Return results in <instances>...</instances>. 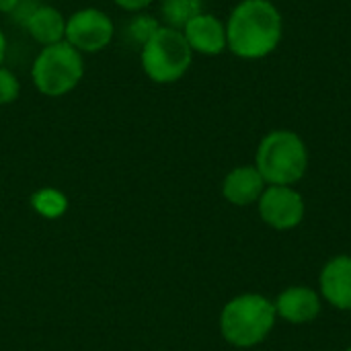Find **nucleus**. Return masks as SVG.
Wrapping results in <instances>:
<instances>
[{
  "label": "nucleus",
  "instance_id": "nucleus-1",
  "mask_svg": "<svg viewBox=\"0 0 351 351\" xmlns=\"http://www.w3.org/2000/svg\"><path fill=\"white\" fill-rule=\"evenodd\" d=\"M226 39L239 58H265L282 39V14L269 0H243L228 19Z\"/></svg>",
  "mask_w": 351,
  "mask_h": 351
},
{
  "label": "nucleus",
  "instance_id": "nucleus-2",
  "mask_svg": "<svg viewBox=\"0 0 351 351\" xmlns=\"http://www.w3.org/2000/svg\"><path fill=\"white\" fill-rule=\"evenodd\" d=\"M276 325V306L261 294L232 298L220 315V329L228 343L253 348L261 343Z\"/></svg>",
  "mask_w": 351,
  "mask_h": 351
},
{
  "label": "nucleus",
  "instance_id": "nucleus-3",
  "mask_svg": "<svg viewBox=\"0 0 351 351\" xmlns=\"http://www.w3.org/2000/svg\"><path fill=\"white\" fill-rule=\"evenodd\" d=\"M257 171L269 185H292L308 167V152L302 138L288 130L267 134L257 148Z\"/></svg>",
  "mask_w": 351,
  "mask_h": 351
},
{
  "label": "nucleus",
  "instance_id": "nucleus-4",
  "mask_svg": "<svg viewBox=\"0 0 351 351\" xmlns=\"http://www.w3.org/2000/svg\"><path fill=\"white\" fill-rule=\"evenodd\" d=\"M193 49L189 47L183 31L173 27H160L142 45L144 72L154 82H175L191 66Z\"/></svg>",
  "mask_w": 351,
  "mask_h": 351
},
{
  "label": "nucleus",
  "instance_id": "nucleus-5",
  "mask_svg": "<svg viewBox=\"0 0 351 351\" xmlns=\"http://www.w3.org/2000/svg\"><path fill=\"white\" fill-rule=\"evenodd\" d=\"M82 56L68 41L45 45L33 64V80L47 97H60L72 90L82 78Z\"/></svg>",
  "mask_w": 351,
  "mask_h": 351
},
{
  "label": "nucleus",
  "instance_id": "nucleus-6",
  "mask_svg": "<svg viewBox=\"0 0 351 351\" xmlns=\"http://www.w3.org/2000/svg\"><path fill=\"white\" fill-rule=\"evenodd\" d=\"M259 214L271 228L290 230L304 218V199L290 185H271L259 197Z\"/></svg>",
  "mask_w": 351,
  "mask_h": 351
},
{
  "label": "nucleus",
  "instance_id": "nucleus-7",
  "mask_svg": "<svg viewBox=\"0 0 351 351\" xmlns=\"http://www.w3.org/2000/svg\"><path fill=\"white\" fill-rule=\"evenodd\" d=\"M111 37V19L97 8L78 10L66 21V41L78 51H99L109 45Z\"/></svg>",
  "mask_w": 351,
  "mask_h": 351
},
{
  "label": "nucleus",
  "instance_id": "nucleus-8",
  "mask_svg": "<svg viewBox=\"0 0 351 351\" xmlns=\"http://www.w3.org/2000/svg\"><path fill=\"white\" fill-rule=\"evenodd\" d=\"M321 292L325 300L339 308L351 311V257L339 255L331 259L321 271Z\"/></svg>",
  "mask_w": 351,
  "mask_h": 351
},
{
  "label": "nucleus",
  "instance_id": "nucleus-9",
  "mask_svg": "<svg viewBox=\"0 0 351 351\" xmlns=\"http://www.w3.org/2000/svg\"><path fill=\"white\" fill-rule=\"evenodd\" d=\"M183 35L193 51L216 56L224 47H228L226 27L212 14H197L183 27Z\"/></svg>",
  "mask_w": 351,
  "mask_h": 351
},
{
  "label": "nucleus",
  "instance_id": "nucleus-10",
  "mask_svg": "<svg viewBox=\"0 0 351 351\" xmlns=\"http://www.w3.org/2000/svg\"><path fill=\"white\" fill-rule=\"evenodd\" d=\"M276 315L286 319L288 323L302 325L311 323L321 313V298L315 290L304 286H294L284 290L276 300Z\"/></svg>",
  "mask_w": 351,
  "mask_h": 351
},
{
  "label": "nucleus",
  "instance_id": "nucleus-11",
  "mask_svg": "<svg viewBox=\"0 0 351 351\" xmlns=\"http://www.w3.org/2000/svg\"><path fill=\"white\" fill-rule=\"evenodd\" d=\"M263 191H265V181L257 171V167L232 169L222 183L224 197L234 206H249L257 202Z\"/></svg>",
  "mask_w": 351,
  "mask_h": 351
},
{
  "label": "nucleus",
  "instance_id": "nucleus-12",
  "mask_svg": "<svg viewBox=\"0 0 351 351\" xmlns=\"http://www.w3.org/2000/svg\"><path fill=\"white\" fill-rule=\"evenodd\" d=\"M27 31L31 37L43 45L60 43L66 37V21L51 6H37L25 16Z\"/></svg>",
  "mask_w": 351,
  "mask_h": 351
},
{
  "label": "nucleus",
  "instance_id": "nucleus-13",
  "mask_svg": "<svg viewBox=\"0 0 351 351\" xmlns=\"http://www.w3.org/2000/svg\"><path fill=\"white\" fill-rule=\"evenodd\" d=\"M204 0H162V16L173 29H183L191 19L202 14Z\"/></svg>",
  "mask_w": 351,
  "mask_h": 351
},
{
  "label": "nucleus",
  "instance_id": "nucleus-14",
  "mask_svg": "<svg viewBox=\"0 0 351 351\" xmlns=\"http://www.w3.org/2000/svg\"><path fill=\"white\" fill-rule=\"evenodd\" d=\"M31 206H33V210H35L39 216L53 220V218H60V216L66 212L68 199H66V195H64L62 191L45 187V189H39V191L33 193Z\"/></svg>",
  "mask_w": 351,
  "mask_h": 351
},
{
  "label": "nucleus",
  "instance_id": "nucleus-15",
  "mask_svg": "<svg viewBox=\"0 0 351 351\" xmlns=\"http://www.w3.org/2000/svg\"><path fill=\"white\" fill-rule=\"evenodd\" d=\"M158 29H160V25H158L152 16H146V14H140V16H136V19L130 23V35H132L134 41H138L140 45H144Z\"/></svg>",
  "mask_w": 351,
  "mask_h": 351
},
{
  "label": "nucleus",
  "instance_id": "nucleus-16",
  "mask_svg": "<svg viewBox=\"0 0 351 351\" xmlns=\"http://www.w3.org/2000/svg\"><path fill=\"white\" fill-rule=\"evenodd\" d=\"M19 97V80L14 74L0 66V105L12 103Z\"/></svg>",
  "mask_w": 351,
  "mask_h": 351
},
{
  "label": "nucleus",
  "instance_id": "nucleus-17",
  "mask_svg": "<svg viewBox=\"0 0 351 351\" xmlns=\"http://www.w3.org/2000/svg\"><path fill=\"white\" fill-rule=\"evenodd\" d=\"M121 8L125 10H142L144 6H148L152 0H115Z\"/></svg>",
  "mask_w": 351,
  "mask_h": 351
},
{
  "label": "nucleus",
  "instance_id": "nucleus-18",
  "mask_svg": "<svg viewBox=\"0 0 351 351\" xmlns=\"http://www.w3.org/2000/svg\"><path fill=\"white\" fill-rule=\"evenodd\" d=\"M21 0H0V12H14Z\"/></svg>",
  "mask_w": 351,
  "mask_h": 351
},
{
  "label": "nucleus",
  "instance_id": "nucleus-19",
  "mask_svg": "<svg viewBox=\"0 0 351 351\" xmlns=\"http://www.w3.org/2000/svg\"><path fill=\"white\" fill-rule=\"evenodd\" d=\"M4 51H6V39H4V33L0 31V64L4 60Z\"/></svg>",
  "mask_w": 351,
  "mask_h": 351
},
{
  "label": "nucleus",
  "instance_id": "nucleus-20",
  "mask_svg": "<svg viewBox=\"0 0 351 351\" xmlns=\"http://www.w3.org/2000/svg\"><path fill=\"white\" fill-rule=\"evenodd\" d=\"M348 351H351V348H350V350H348Z\"/></svg>",
  "mask_w": 351,
  "mask_h": 351
}]
</instances>
